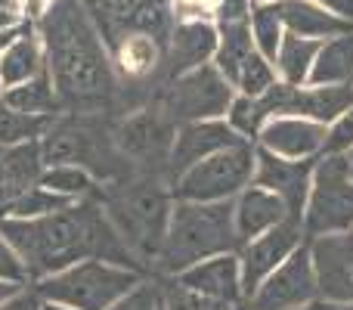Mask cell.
I'll list each match as a JSON object with an SVG mask.
<instances>
[{
	"label": "cell",
	"mask_w": 353,
	"mask_h": 310,
	"mask_svg": "<svg viewBox=\"0 0 353 310\" xmlns=\"http://www.w3.org/2000/svg\"><path fill=\"white\" fill-rule=\"evenodd\" d=\"M0 233L22 255L31 282L43 280L50 273H59V270L72 267L84 258H103V261L143 270V264L134 258L128 242L118 236L115 224L109 220L97 195L72 202V205L59 208L53 214H43V217H6L0 220Z\"/></svg>",
	"instance_id": "cell-1"
},
{
	"label": "cell",
	"mask_w": 353,
	"mask_h": 310,
	"mask_svg": "<svg viewBox=\"0 0 353 310\" xmlns=\"http://www.w3.org/2000/svg\"><path fill=\"white\" fill-rule=\"evenodd\" d=\"M34 28L62 112H99L115 90V66L81 0H53Z\"/></svg>",
	"instance_id": "cell-2"
},
{
	"label": "cell",
	"mask_w": 353,
	"mask_h": 310,
	"mask_svg": "<svg viewBox=\"0 0 353 310\" xmlns=\"http://www.w3.org/2000/svg\"><path fill=\"white\" fill-rule=\"evenodd\" d=\"M97 199L103 202L118 236L128 242L137 261H155L174 208L171 183H165L159 174H124L121 180H112L105 189H99Z\"/></svg>",
	"instance_id": "cell-3"
},
{
	"label": "cell",
	"mask_w": 353,
	"mask_h": 310,
	"mask_svg": "<svg viewBox=\"0 0 353 310\" xmlns=\"http://www.w3.org/2000/svg\"><path fill=\"white\" fill-rule=\"evenodd\" d=\"M223 251H239L232 202L174 199L165 242H161V251L155 258L161 273L176 276L189 264L223 255Z\"/></svg>",
	"instance_id": "cell-4"
},
{
	"label": "cell",
	"mask_w": 353,
	"mask_h": 310,
	"mask_svg": "<svg viewBox=\"0 0 353 310\" xmlns=\"http://www.w3.org/2000/svg\"><path fill=\"white\" fill-rule=\"evenodd\" d=\"M146 273L137 267H124V264L103 261V258H84V261L28 282V286L43 301H59V304L78 310H109Z\"/></svg>",
	"instance_id": "cell-5"
},
{
	"label": "cell",
	"mask_w": 353,
	"mask_h": 310,
	"mask_svg": "<svg viewBox=\"0 0 353 310\" xmlns=\"http://www.w3.org/2000/svg\"><path fill=\"white\" fill-rule=\"evenodd\" d=\"M41 158L43 164H84L97 177H115L128 164V158L115 149L112 134H103L90 112H72V115L59 112L41 137Z\"/></svg>",
	"instance_id": "cell-6"
},
{
	"label": "cell",
	"mask_w": 353,
	"mask_h": 310,
	"mask_svg": "<svg viewBox=\"0 0 353 310\" xmlns=\"http://www.w3.org/2000/svg\"><path fill=\"white\" fill-rule=\"evenodd\" d=\"M254 164L257 146L242 140L186 168L171 183V193L183 202H232L254 180Z\"/></svg>",
	"instance_id": "cell-7"
},
{
	"label": "cell",
	"mask_w": 353,
	"mask_h": 310,
	"mask_svg": "<svg viewBox=\"0 0 353 310\" xmlns=\"http://www.w3.org/2000/svg\"><path fill=\"white\" fill-rule=\"evenodd\" d=\"M307 239L353 226V177L344 153H323L313 164L310 195L304 208Z\"/></svg>",
	"instance_id": "cell-8"
},
{
	"label": "cell",
	"mask_w": 353,
	"mask_h": 310,
	"mask_svg": "<svg viewBox=\"0 0 353 310\" xmlns=\"http://www.w3.org/2000/svg\"><path fill=\"white\" fill-rule=\"evenodd\" d=\"M232 97H236V87L217 72L214 62H208L168 81L161 109L174 124L205 122V118H223Z\"/></svg>",
	"instance_id": "cell-9"
},
{
	"label": "cell",
	"mask_w": 353,
	"mask_h": 310,
	"mask_svg": "<svg viewBox=\"0 0 353 310\" xmlns=\"http://www.w3.org/2000/svg\"><path fill=\"white\" fill-rule=\"evenodd\" d=\"M87 16L93 19L97 31L103 35L109 53L130 35H152L168 43V0H81Z\"/></svg>",
	"instance_id": "cell-10"
},
{
	"label": "cell",
	"mask_w": 353,
	"mask_h": 310,
	"mask_svg": "<svg viewBox=\"0 0 353 310\" xmlns=\"http://www.w3.org/2000/svg\"><path fill=\"white\" fill-rule=\"evenodd\" d=\"M319 301L316 292V276H313L310 261V242H301L261 286L254 289L245 304L251 310H298L304 304Z\"/></svg>",
	"instance_id": "cell-11"
},
{
	"label": "cell",
	"mask_w": 353,
	"mask_h": 310,
	"mask_svg": "<svg viewBox=\"0 0 353 310\" xmlns=\"http://www.w3.org/2000/svg\"><path fill=\"white\" fill-rule=\"evenodd\" d=\"M267 115H301L329 128L341 112L353 106L350 84H285L276 81L261 97Z\"/></svg>",
	"instance_id": "cell-12"
},
{
	"label": "cell",
	"mask_w": 353,
	"mask_h": 310,
	"mask_svg": "<svg viewBox=\"0 0 353 310\" xmlns=\"http://www.w3.org/2000/svg\"><path fill=\"white\" fill-rule=\"evenodd\" d=\"M307 239L304 220L301 217H285L282 224H276L273 230L261 233V236L248 239L245 245H239V264H242V301H248L254 295V289L298 249Z\"/></svg>",
	"instance_id": "cell-13"
},
{
	"label": "cell",
	"mask_w": 353,
	"mask_h": 310,
	"mask_svg": "<svg viewBox=\"0 0 353 310\" xmlns=\"http://www.w3.org/2000/svg\"><path fill=\"white\" fill-rule=\"evenodd\" d=\"M310 242L313 276H316L319 301L325 304H350L353 301V226L338 233L307 239Z\"/></svg>",
	"instance_id": "cell-14"
},
{
	"label": "cell",
	"mask_w": 353,
	"mask_h": 310,
	"mask_svg": "<svg viewBox=\"0 0 353 310\" xmlns=\"http://www.w3.org/2000/svg\"><path fill=\"white\" fill-rule=\"evenodd\" d=\"M174 130H176V124L168 118V112L152 109V112H137V115L124 118V122L112 130V140H115V149L124 158H134V162H140V164L161 162V158H165V168H168Z\"/></svg>",
	"instance_id": "cell-15"
},
{
	"label": "cell",
	"mask_w": 353,
	"mask_h": 310,
	"mask_svg": "<svg viewBox=\"0 0 353 310\" xmlns=\"http://www.w3.org/2000/svg\"><path fill=\"white\" fill-rule=\"evenodd\" d=\"M236 143H242V137L226 124V118H205V122L176 124L171 155H168V183H174L195 162L220 153L226 146H236Z\"/></svg>",
	"instance_id": "cell-16"
},
{
	"label": "cell",
	"mask_w": 353,
	"mask_h": 310,
	"mask_svg": "<svg viewBox=\"0 0 353 310\" xmlns=\"http://www.w3.org/2000/svg\"><path fill=\"white\" fill-rule=\"evenodd\" d=\"M313 164H316V158H282L257 146V164H254V180L251 183H261V186L273 189L288 205L292 217H304L310 180H313Z\"/></svg>",
	"instance_id": "cell-17"
},
{
	"label": "cell",
	"mask_w": 353,
	"mask_h": 310,
	"mask_svg": "<svg viewBox=\"0 0 353 310\" xmlns=\"http://www.w3.org/2000/svg\"><path fill=\"white\" fill-rule=\"evenodd\" d=\"M214 53H217V22L214 19H176L165 43V59H161L168 81L214 62Z\"/></svg>",
	"instance_id": "cell-18"
},
{
	"label": "cell",
	"mask_w": 353,
	"mask_h": 310,
	"mask_svg": "<svg viewBox=\"0 0 353 310\" xmlns=\"http://www.w3.org/2000/svg\"><path fill=\"white\" fill-rule=\"evenodd\" d=\"M325 124L301 115H270L254 146L282 158H319L325 146Z\"/></svg>",
	"instance_id": "cell-19"
},
{
	"label": "cell",
	"mask_w": 353,
	"mask_h": 310,
	"mask_svg": "<svg viewBox=\"0 0 353 310\" xmlns=\"http://www.w3.org/2000/svg\"><path fill=\"white\" fill-rule=\"evenodd\" d=\"M174 282L205 295V298L239 304L242 301V264H239V251H223V255L189 264L186 270H180L174 276Z\"/></svg>",
	"instance_id": "cell-20"
},
{
	"label": "cell",
	"mask_w": 353,
	"mask_h": 310,
	"mask_svg": "<svg viewBox=\"0 0 353 310\" xmlns=\"http://www.w3.org/2000/svg\"><path fill=\"white\" fill-rule=\"evenodd\" d=\"M232 217H236L239 245H245L248 239L273 230L276 224H282V220L292 217V214H288V205L273 189L261 186V183H248V186L232 199Z\"/></svg>",
	"instance_id": "cell-21"
},
{
	"label": "cell",
	"mask_w": 353,
	"mask_h": 310,
	"mask_svg": "<svg viewBox=\"0 0 353 310\" xmlns=\"http://www.w3.org/2000/svg\"><path fill=\"white\" fill-rule=\"evenodd\" d=\"M282 22H285V31L301 37H316V41H329V37L347 35L353 31V22L329 12L325 6L313 3V0H282Z\"/></svg>",
	"instance_id": "cell-22"
},
{
	"label": "cell",
	"mask_w": 353,
	"mask_h": 310,
	"mask_svg": "<svg viewBox=\"0 0 353 310\" xmlns=\"http://www.w3.org/2000/svg\"><path fill=\"white\" fill-rule=\"evenodd\" d=\"M47 68V53H43V41L37 35L34 22L25 25V31L10 43V47L0 53V84L6 87H16L22 81L34 78Z\"/></svg>",
	"instance_id": "cell-23"
},
{
	"label": "cell",
	"mask_w": 353,
	"mask_h": 310,
	"mask_svg": "<svg viewBox=\"0 0 353 310\" xmlns=\"http://www.w3.org/2000/svg\"><path fill=\"white\" fill-rule=\"evenodd\" d=\"M307 84H350L353 87V31L319 43Z\"/></svg>",
	"instance_id": "cell-24"
},
{
	"label": "cell",
	"mask_w": 353,
	"mask_h": 310,
	"mask_svg": "<svg viewBox=\"0 0 353 310\" xmlns=\"http://www.w3.org/2000/svg\"><path fill=\"white\" fill-rule=\"evenodd\" d=\"M254 37H251L248 19L245 22H226L217 25V53H214V66L217 72L236 87V78L242 72V66L248 62V56L254 53Z\"/></svg>",
	"instance_id": "cell-25"
},
{
	"label": "cell",
	"mask_w": 353,
	"mask_h": 310,
	"mask_svg": "<svg viewBox=\"0 0 353 310\" xmlns=\"http://www.w3.org/2000/svg\"><path fill=\"white\" fill-rule=\"evenodd\" d=\"M165 59V43L152 35H130L112 50V66L124 78H146Z\"/></svg>",
	"instance_id": "cell-26"
},
{
	"label": "cell",
	"mask_w": 353,
	"mask_h": 310,
	"mask_svg": "<svg viewBox=\"0 0 353 310\" xmlns=\"http://www.w3.org/2000/svg\"><path fill=\"white\" fill-rule=\"evenodd\" d=\"M319 43L323 41H316V37H301V35L285 31V37L279 43V53L273 59L276 78L285 81V84H307L310 81L313 59L319 53Z\"/></svg>",
	"instance_id": "cell-27"
},
{
	"label": "cell",
	"mask_w": 353,
	"mask_h": 310,
	"mask_svg": "<svg viewBox=\"0 0 353 310\" xmlns=\"http://www.w3.org/2000/svg\"><path fill=\"white\" fill-rule=\"evenodd\" d=\"M0 103L10 106V109H19V112H31V115H59L62 112L47 68H43L41 75H34V78L22 81V84L6 87Z\"/></svg>",
	"instance_id": "cell-28"
},
{
	"label": "cell",
	"mask_w": 353,
	"mask_h": 310,
	"mask_svg": "<svg viewBox=\"0 0 353 310\" xmlns=\"http://www.w3.org/2000/svg\"><path fill=\"white\" fill-rule=\"evenodd\" d=\"M37 180L43 183L47 189H53V193L65 195V199L72 202H81V199H93V195H99V186H97V174L93 171H87L84 164H43L41 177Z\"/></svg>",
	"instance_id": "cell-29"
},
{
	"label": "cell",
	"mask_w": 353,
	"mask_h": 310,
	"mask_svg": "<svg viewBox=\"0 0 353 310\" xmlns=\"http://www.w3.org/2000/svg\"><path fill=\"white\" fill-rule=\"evenodd\" d=\"M248 28L251 37H254L257 53H263L270 62L279 53V43L285 37V22H282V10L279 3H263V0H254L248 12Z\"/></svg>",
	"instance_id": "cell-30"
},
{
	"label": "cell",
	"mask_w": 353,
	"mask_h": 310,
	"mask_svg": "<svg viewBox=\"0 0 353 310\" xmlns=\"http://www.w3.org/2000/svg\"><path fill=\"white\" fill-rule=\"evenodd\" d=\"M56 115H31V112H19L0 103V146H22V143H37L47 134L50 122Z\"/></svg>",
	"instance_id": "cell-31"
},
{
	"label": "cell",
	"mask_w": 353,
	"mask_h": 310,
	"mask_svg": "<svg viewBox=\"0 0 353 310\" xmlns=\"http://www.w3.org/2000/svg\"><path fill=\"white\" fill-rule=\"evenodd\" d=\"M226 124H230L232 130H236L242 140H257V134H261V128L267 124V109H263L261 97H248V93H236L230 103V109H226Z\"/></svg>",
	"instance_id": "cell-32"
},
{
	"label": "cell",
	"mask_w": 353,
	"mask_h": 310,
	"mask_svg": "<svg viewBox=\"0 0 353 310\" xmlns=\"http://www.w3.org/2000/svg\"><path fill=\"white\" fill-rule=\"evenodd\" d=\"M276 81H279V78H276V66L263 53H257V50H254V53L248 56V62L242 66L239 78H236V93L263 97V93H267Z\"/></svg>",
	"instance_id": "cell-33"
},
{
	"label": "cell",
	"mask_w": 353,
	"mask_h": 310,
	"mask_svg": "<svg viewBox=\"0 0 353 310\" xmlns=\"http://www.w3.org/2000/svg\"><path fill=\"white\" fill-rule=\"evenodd\" d=\"M109 310H165V289L143 276V280L137 282L128 295H121Z\"/></svg>",
	"instance_id": "cell-34"
},
{
	"label": "cell",
	"mask_w": 353,
	"mask_h": 310,
	"mask_svg": "<svg viewBox=\"0 0 353 310\" xmlns=\"http://www.w3.org/2000/svg\"><path fill=\"white\" fill-rule=\"evenodd\" d=\"M236 304H226L217 298H205V295L183 289L180 282L171 280V286L165 289V310H232Z\"/></svg>",
	"instance_id": "cell-35"
},
{
	"label": "cell",
	"mask_w": 353,
	"mask_h": 310,
	"mask_svg": "<svg viewBox=\"0 0 353 310\" xmlns=\"http://www.w3.org/2000/svg\"><path fill=\"white\" fill-rule=\"evenodd\" d=\"M0 280L12 282V286H28V282H31L22 255H19L16 245H12L3 233H0Z\"/></svg>",
	"instance_id": "cell-36"
},
{
	"label": "cell",
	"mask_w": 353,
	"mask_h": 310,
	"mask_svg": "<svg viewBox=\"0 0 353 310\" xmlns=\"http://www.w3.org/2000/svg\"><path fill=\"white\" fill-rule=\"evenodd\" d=\"M350 146H353V106L347 112H341V115L329 124L323 153H347Z\"/></svg>",
	"instance_id": "cell-37"
},
{
	"label": "cell",
	"mask_w": 353,
	"mask_h": 310,
	"mask_svg": "<svg viewBox=\"0 0 353 310\" xmlns=\"http://www.w3.org/2000/svg\"><path fill=\"white\" fill-rule=\"evenodd\" d=\"M251 3L254 0H217L211 6L214 10V22L217 25H226V22H245L251 12Z\"/></svg>",
	"instance_id": "cell-38"
},
{
	"label": "cell",
	"mask_w": 353,
	"mask_h": 310,
	"mask_svg": "<svg viewBox=\"0 0 353 310\" xmlns=\"http://www.w3.org/2000/svg\"><path fill=\"white\" fill-rule=\"evenodd\" d=\"M0 310H41V295L31 286H25V289H19L12 298L0 301Z\"/></svg>",
	"instance_id": "cell-39"
},
{
	"label": "cell",
	"mask_w": 353,
	"mask_h": 310,
	"mask_svg": "<svg viewBox=\"0 0 353 310\" xmlns=\"http://www.w3.org/2000/svg\"><path fill=\"white\" fill-rule=\"evenodd\" d=\"M313 3L325 6L329 12H335V16L347 19V22H353V0H313Z\"/></svg>",
	"instance_id": "cell-40"
},
{
	"label": "cell",
	"mask_w": 353,
	"mask_h": 310,
	"mask_svg": "<svg viewBox=\"0 0 353 310\" xmlns=\"http://www.w3.org/2000/svg\"><path fill=\"white\" fill-rule=\"evenodd\" d=\"M50 3H53V0H25V16L34 22V19H41V12L47 10Z\"/></svg>",
	"instance_id": "cell-41"
},
{
	"label": "cell",
	"mask_w": 353,
	"mask_h": 310,
	"mask_svg": "<svg viewBox=\"0 0 353 310\" xmlns=\"http://www.w3.org/2000/svg\"><path fill=\"white\" fill-rule=\"evenodd\" d=\"M25 25H28V22H25ZM25 25H16V28H0V53H3V50L10 47V43L16 41L19 35H22V31H25Z\"/></svg>",
	"instance_id": "cell-42"
},
{
	"label": "cell",
	"mask_w": 353,
	"mask_h": 310,
	"mask_svg": "<svg viewBox=\"0 0 353 310\" xmlns=\"http://www.w3.org/2000/svg\"><path fill=\"white\" fill-rule=\"evenodd\" d=\"M25 22H28L25 16H16V12L0 10V28H16V25H25Z\"/></svg>",
	"instance_id": "cell-43"
},
{
	"label": "cell",
	"mask_w": 353,
	"mask_h": 310,
	"mask_svg": "<svg viewBox=\"0 0 353 310\" xmlns=\"http://www.w3.org/2000/svg\"><path fill=\"white\" fill-rule=\"evenodd\" d=\"M0 10H6V12H16V16H25V0H0ZM28 19V16H25ZM31 22V19H28Z\"/></svg>",
	"instance_id": "cell-44"
},
{
	"label": "cell",
	"mask_w": 353,
	"mask_h": 310,
	"mask_svg": "<svg viewBox=\"0 0 353 310\" xmlns=\"http://www.w3.org/2000/svg\"><path fill=\"white\" fill-rule=\"evenodd\" d=\"M19 289H25V286H12V282H3V280H0V301L12 298V295H16Z\"/></svg>",
	"instance_id": "cell-45"
},
{
	"label": "cell",
	"mask_w": 353,
	"mask_h": 310,
	"mask_svg": "<svg viewBox=\"0 0 353 310\" xmlns=\"http://www.w3.org/2000/svg\"><path fill=\"white\" fill-rule=\"evenodd\" d=\"M41 310H78V307H68V304H59V301H43L41 298Z\"/></svg>",
	"instance_id": "cell-46"
},
{
	"label": "cell",
	"mask_w": 353,
	"mask_h": 310,
	"mask_svg": "<svg viewBox=\"0 0 353 310\" xmlns=\"http://www.w3.org/2000/svg\"><path fill=\"white\" fill-rule=\"evenodd\" d=\"M323 310H353V301H350V304H325V301H323Z\"/></svg>",
	"instance_id": "cell-47"
},
{
	"label": "cell",
	"mask_w": 353,
	"mask_h": 310,
	"mask_svg": "<svg viewBox=\"0 0 353 310\" xmlns=\"http://www.w3.org/2000/svg\"><path fill=\"white\" fill-rule=\"evenodd\" d=\"M298 310H323V301H313V304H304V307H298Z\"/></svg>",
	"instance_id": "cell-48"
},
{
	"label": "cell",
	"mask_w": 353,
	"mask_h": 310,
	"mask_svg": "<svg viewBox=\"0 0 353 310\" xmlns=\"http://www.w3.org/2000/svg\"><path fill=\"white\" fill-rule=\"evenodd\" d=\"M344 155H347V168H350V177H353V146H350Z\"/></svg>",
	"instance_id": "cell-49"
},
{
	"label": "cell",
	"mask_w": 353,
	"mask_h": 310,
	"mask_svg": "<svg viewBox=\"0 0 353 310\" xmlns=\"http://www.w3.org/2000/svg\"><path fill=\"white\" fill-rule=\"evenodd\" d=\"M232 310H251L248 304H236V307H232Z\"/></svg>",
	"instance_id": "cell-50"
},
{
	"label": "cell",
	"mask_w": 353,
	"mask_h": 310,
	"mask_svg": "<svg viewBox=\"0 0 353 310\" xmlns=\"http://www.w3.org/2000/svg\"><path fill=\"white\" fill-rule=\"evenodd\" d=\"M263 3H282V0H263Z\"/></svg>",
	"instance_id": "cell-51"
},
{
	"label": "cell",
	"mask_w": 353,
	"mask_h": 310,
	"mask_svg": "<svg viewBox=\"0 0 353 310\" xmlns=\"http://www.w3.org/2000/svg\"><path fill=\"white\" fill-rule=\"evenodd\" d=\"M0 97H3V84H0Z\"/></svg>",
	"instance_id": "cell-52"
},
{
	"label": "cell",
	"mask_w": 353,
	"mask_h": 310,
	"mask_svg": "<svg viewBox=\"0 0 353 310\" xmlns=\"http://www.w3.org/2000/svg\"><path fill=\"white\" fill-rule=\"evenodd\" d=\"M0 155H3V146H0Z\"/></svg>",
	"instance_id": "cell-53"
}]
</instances>
